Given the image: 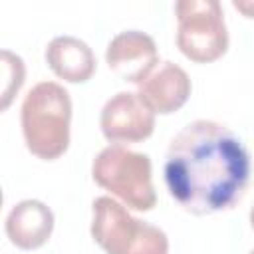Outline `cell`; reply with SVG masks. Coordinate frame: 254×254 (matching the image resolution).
<instances>
[{"label":"cell","instance_id":"5bb4252c","mask_svg":"<svg viewBox=\"0 0 254 254\" xmlns=\"http://www.w3.org/2000/svg\"><path fill=\"white\" fill-rule=\"evenodd\" d=\"M250 254H254V250H252V252H250Z\"/></svg>","mask_w":254,"mask_h":254},{"label":"cell","instance_id":"7a4b0ae2","mask_svg":"<svg viewBox=\"0 0 254 254\" xmlns=\"http://www.w3.org/2000/svg\"><path fill=\"white\" fill-rule=\"evenodd\" d=\"M20 121L32 155L44 161L62 157L69 147L71 99L67 89L56 81L36 83L22 101Z\"/></svg>","mask_w":254,"mask_h":254},{"label":"cell","instance_id":"30bf717a","mask_svg":"<svg viewBox=\"0 0 254 254\" xmlns=\"http://www.w3.org/2000/svg\"><path fill=\"white\" fill-rule=\"evenodd\" d=\"M50 69L64 81L83 83L95 71V56L91 48L73 36H58L46 48Z\"/></svg>","mask_w":254,"mask_h":254},{"label":"cell","instance_id":"8fae6325","mask_svg":"<svg viewBox=\"0 0 254 254\" xmlns=\"http://www.w3.org/2000/svg\"><path fill=\"white\" fill-rule=\"evenodd\" d=\"M2 67H4V87H2V109H6L24 83V62L12 52H2Z\"/></svg>","mask_w":254,"mask_h":254},{"label":"cell","instance_id":"7c38bea8","mask_svg":"<svg viewBox=\"0 0 254 254\" xmlns=\"http://www.w3.org/2000/svg\"><path fill=\"white\" fill-rule=\"evenodd\" d=\"M232 6L238 12H242L246 18H254V2L252 0H234Z\"/></svg>","mask_w":254,"mask_h":254},{"label":"cell","instance_id":"9c48e42d","mask_svg":"<svg viewBox=\"0 0 254 254\" xmlns=\"http://www.w3.org/2000/svg\"><path fill=\"white\" fill-rule=\"evenodd\" d=\"M4 226L14 246L22 250H36L44 246L52 236L54 212L42 200L26 198L12 206Z\"/></svg>","mask_w":254,"mask_h":254},{"label":"cell","instance_id":"ba28073f","mask_svg":"<svg viewBox=\"0 0 254 254\" xmlns=\"http://www.w3.org/2000/svg\"><path fill=\"white\" fill-rule=\"evenodd\" d=\"M189 95L190 79L187 71L173 62H161L139 85V97L151 107L153 113L161 115L179 111L187 103Z\"/></svg>","mask_w":254,"mask_h":254},{"label":"cell","instance_id":"277c9868","mask_svg":"<svg viewBox=\"0 0 254 254\" xmlns=\"http://www.w3.org/2000/svg\"><path fill=\"white\" fill-rule=\"evenodd\" d=\"M91 175L101 189L121 198L133 210L147 212L157 202L151 159L143 153L123 145H109L93 159Z\"/></svg>","mask_w":254,"mask_h":254},{"label":"cell","instance_id":"6da1fadb","mask_svg":"<svg viewBox=\"0 0 254 254\" xmlns=\"http://www.w3.org/2000/svg\"><path fill=\"white\" fill-rule=\"evenodd\" d=\"M250 181V155L222 123L196 119L183 127L165 155L169 194L190 214L230 210Z\"/></svg>","mask_w":254,"mask_h":254},{"label":"cell","instance_id":"3957f363","mask_svg":"<svg viewBox=\"0 0 254 254\" xmlns=\"http://www.w3.org/2000/svg\"><path fill=\"white\" fill-rule=\"evenodd\" d=\"M91 212V236L107 254H169L167 234L135 218L111 196L95 198Z\"/></svg>","mask_w":254,"mask_h":254},{"label":"cell","instance_id":"52a82bcc","mask_svg":"<svg viewBox=\"0 0 254 254\" xmlns=\"http://www.w3.org/2000/svg\"><path fill=\"white\" fill-rule=\"evenodd\" d=\"M105 62L109 69L123 81L141 85L159 64L155 40L139 30L119 32L107 44Z\"/></svg>","mask_w":254,"mask_h":254},{"label":"cell","instance_id":"8992f818","mask_svg":"<svg viewBox=\"0 0 254 254\" xmlns=\"http://www.w3.org/2000/svg\"><path fill=\"white\" fill-rule=\"evenodd\" d=\"M99 127L109 143H139L151 137L155 129V113L133 91H119L101 109Z\"/></svg>","mask_w":254,"mask_h":254},{"label":"cell","instance_id":"4fadbf2b","mask_svg":"<svg viewBox=\"0 0 254 254\" xmlns=\"http://www.w3.org/2000/svg\"><path fill=\"white\" fill-rule=\"evenodd\" d=\"M250 224H252V228H254V206H252V210H250Z\"/></svg>","mask_w":254,"mask_h":254},{"label":"cell","instance_id":"5b68a950","mask_svg":"<svg viewBox=\"0 0 254 254\" xmlns=\"http://www.w3.org/2000/svg\"><path fill=\"white\" fill-rule=\"evenodd\" d=\"M177 46L185 58L208 64L222 58L228 50V32L222 6L216 0H179Z\"/></svg>","mask_w":254,"mask_h":254}]
</instances>
